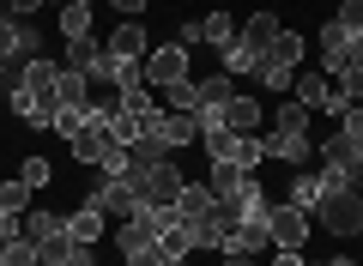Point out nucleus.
Masks as SVG:
<instances>
[{"label":"nucleus","instance_id":"31","mask_svg":"<svg viewBox=\"0 0 363 266\" xmlns=\"http://www.w3.org/2000/svg\"><path fill=\"white\" fill-rule=\"evenodd\" d=\"M97 170H104V176H128V170H133V152H128L121 140H109L104 157H97Z\"/></svg>","mask_w":363,"mask_h":266},{"label":"nucleus","instance_id":"28","mask_svg":"<svg viewBox=\"0 0 363 266\" xmlns=\"http://www.w3.org/2000/svg\"><path fill=\"white\" fill-rule=\"evenodd\" d=\"M121 266H188L182 254H169L164 242H152V248H133V254H121Z\"/></svg>","mask_w":363,"mask_h":266},{"label":"nucleus","instance_id":"42","mask_svg":"<svg viewBox=\"0 0 363 266\" xmlns=\"http://www.w3.org/2000/svg\"><path fill=\"white\" fill-rule=\"evenodd\" d=\"M0 266H6V254H0Z\"/></svg>","mask_w":363,"mask_h":266},{"label":"nucleus","instance_id":"33","mask_svg":"<svg viewBox=\"0 0 363 266\" xmlns=\"http://www.w3.org/2000/svg\"><path fill=\"white\" fill-rule=\"evenodd\" d=\"M18 182H30V188H49V182H55L49 157H25V170H18Z\"/></svg>","mask_w":363,"mask_h":266},{"label":"nucleus","instance_id":"22","mask_svg":"<svg viewBox=\"0 0 363 266\" xmlns=\"http://www.w3.org/2000/svg\"><path fill=\"white\" fill-rule=\"evenodd\" d=\"M61 230H67V218H61V212H49V206H30V212H25V236L37 242V248H43V242H55Z\"/></svg>","mask_w":363,"mask_h":266},{"label":"nucleus","instance_id":"9","mask_svg":"<svg viewBox=\"0 0 363 266\" xmlns=\"http://www.w3.org/2000/svg\"><path fill=\"white\" fill-rule=\"evenodd\" d=\"M315 67H321L327 79H339V73L351 67V31L339 25V18H327L321 37H315Z\"/></svg>","mask_w":363,"mask_h":266},{"label":"nucleus","instance_id":"3","mask_svg":"<svg viewBox=\"0 0 363 266\" xmlns=\"http://www.w3.org/2000/svg\"><path fill=\"white\" fill-rule=\"evenodd\" d=\"M128 182H133V194H140V206H176V194H182V157H164V164H140V170H128Z\"/></svg>","mask_w":363,"mask_h":266},{"label":"nucleus","instance_id":"13","mask_svg":"<svg viewBox=\"0 0 363 266\" xmlns=\"http://www.w3.org/2000/svg\"><path fill=\"white\" fill-rule=\"evenodd\" d=\"M91 260H97V254H91V242H73L67 230H61L55 242H43V248H37V266H91Z\"/></svg>","mask_w":363,"mask_h":266},{"label":"nucleus","instance_id":"18","mask_svg":"<svg viewBox=\"0 0 363 266\" xmlns=\"http://www.w3.org/2000/svg\"><path fill=\"white\" fill-rule=\"evenodd\" d=\"M279 31H285V25H279V13H248V18H242V31H236V37H242V43H248V49H255V55H267V49H272V37H279Z\"/></svg>","mask_w":363,"mask_h":266},{"label":"nucleus","instance_id":"29","mask_svg":"<svg viewBox=\"0 0 363 266\" xmlns=\"http://www.w3.org/2000/svg\"><path fill=\"white\" fill-rule=\"evenodd\" d=\"M272 133H309V109L297 97H279V127Z\"/></svg>","mask_w":363,"mask_h":266},{"label":"nucleus","instance_id":"24","mask_svg":"<svg viewBox=\"0 0 363 266\" xmlns=\"http://www.w3.org/2000/svg\"><path fill=\"white\" fill-rule=\"evenodd\" d=\"M30 206H37V188H30V182H0V212H18V218H25L30 212Z\"/></svg>","mask_w":363,"mask_h":266},{"label":"nucleus","instance_id":"25","mask_svg":"<svg viewBox=\"0 0 363 266\" xmlns=\"http://www.w3.org/2000/svg\"><path fill=\"white\" fill-rule=\"evenodd\" d=\"M55 25H61V37H67V43L91 37V6H79V0H67V6H61V18H55Z\"/></svg>","mask_w":363,"mask_h":266},{"label":"nucleus","instance_id":"30","mask_svg":"<svg viewBox=\"0 0 363 266\" xmlns=\"http://www.w3.org/2000/svg\"><path fill=\"white\" fill-rule=\"evenodd\" d=\"M260 85H267L272 91V97H291V91H297V73H291V67H267V61H260Z\"/></svg>","mask_w":363,"mask_h":266},{"label":"nucleus","instance_id":"21","mask_svg":"<svg viewBox=\"0 0 363 266\" xmlns=\"http://www.w3.org/2000/svg\"><path fill=\"white\" fill-rule=\"evenodd\" d=\"M260 121H267V109H260L255 97H230L224 103V127H230V133H255Z\"/></svg>","mask_w":363,"mask_h":266},{"label":"nucleus","instance_id":"32","mask_svg":"<svg viewBox=\"0 0 363 266\" xmlns=\"http://www.w3.org/2000/svg\"><path fill=\"white\" fill-rule=\"evenodd\" d=\"M0 254H6V266H37V242H30V236L0 242Z\"/></svg>","mask_w":363,"mask_h":266},{"label":"nucleus","instance_id":"19","mask_svg":"<svg viewBox=\"0 0 363 266\" xmlns=\"http://www.w3.org/2000/svg\"><path fill=\"white\" fill-rule=\"evenodd\" d=\"M218 73H230V79H255V73H260V55L248 49L242 37H236V43H224V49H218Z\"/></svg>","mask_w":363,"mask_h":266},{"label":"nucleus","instance_id":"7","mask_svg":"<svg viewBox=\"0 0 363 266\" xmlns=\"http://www.w3.org/2000/svg\"><path fill=\"white\" fill-rule=\"evenodd\" d=\"M309 236H315V218L303 212V206H291V200H279L272 206V248H309Z\"/></svg>","mask_w":363,"mask_h":266},{"label":"nucleus","instance_id":"8","mask_svg":"<svg viewBox=\"0 0 363 266\" xmlns=\"http://www.w3.org/2000/svg\"><path fill=\"white\" fill-rule=\"evenodd\" d=\"M333 188H339V176H333V170H321V164H303L297 176H291L285 200H291V206H303V212H315V206H321Z\"/></svg>","mask_w":363,"mask_h":266},{"label":"nucleus","instance_id":"15","mask_svg":"<svg viewBox=\"0 0 363 266\" xmlns=\"http://www.w3.org/2000/svg\"><path fill=\"white\" fill-rule=\"evenodd\" d=\"M18 37H25V18L0 13V79L18 85Z\"/></svg>","mask_w":363,"mask_h":266},{"label":"nucleus","instance_id":"43","mask_svg":"<svg viewBox=\"0 0 363 266\" xmlns=\"http://www.w3.org/2000/svg\"><path fill=\"white\" fill-rule=\"evenodd\" d=\"M91 266H104V260H91Z\"/></svg>","mask_w":363,"mask_h":266},{"label":"nucleus","instance_id":"12","mask_svg":"<svg viewBox=\"0 0 363 266\" xmlns=\"http://www.w3.org/2000/svg\"><path fill=\"white\" fill-rule=\"evenodd\" d=\"M104 55H116V61H145V25L140 18H121L104 37Z\"/></svg>","mask_w":363,"mask_h":266},{"label":"nucleus","instance_id":"36","mask_svg":"<svg viewBox=\"0 0 363 266\" xmlns=\"http://www.w3.org/2000/svg\"><path fill=\"white\" fill-rule=\"evenodd\" d=\"M13 236H25V218H18V212H0V242H13Z\"/></svg>","mask_w":363,"mask_h":266},{"label":"nucleus","instance_id":"41","mask_svg":"<svg viewBox=\"0 0 363 266\" xmlns=\"http://www.w3.org/2000/svg\"><path fill=\"white\" fill-rule=\"evenodd\" d=\"M79 6H97V0H79Z\"/></svg>","mask_w":363,"mask_h":266},{"label":"nucleus","instance_id":"11","mask_svg":"<svg viewBox=\"0 0 363 266\" xmlns=\"http://www.w3.org/2000/svg\"><path fill=\"white\" fill-rule=\"evenodd\" d=\"M169 212H176V218H194V224H218V200H212L206 182H182V194H176ZM218 230H224V224H218Z\"/></svg>","mask_w":363,"mask_h":266},{"label":"nucleus","instance_id":"6","mask_svg":"<svg viewBox=\"0 0 363 266\" xmlns=\"http://www.w3.org/2000/svg\"><path fill=\"white\" fill-rule=\"evenodd\" d=\"M91 206H97V212L109 218V224H121V218H133L140 212V194H133V182L128 176H104V170H97V182H91V194H85Z\"/></svg>","mask_w":363,"mask_h":266},{"label":"nucleus","instance_id":"27","mask_svg":"<svg viewBox=\"0 0 363 266\" xmlns=\"http://www.w3.org/2000/svg\"><path fill=\"white\" fill-rule=\"evenodd\" d=\"M200 43H212V49L236 43V25H230V13H206V18H200Z\"/></svg>","mask_w":363,"mask_h":266},{"label":"nucleus","instance_id":"5","mask_svg":"<svg viewBox=\"0 0 363 266\" xmlns=\"http://www.w3.org/2000/svg\"><path fill=\"white\" fill-rule=\"evenodd\" d=\"M291 97L303 103V109H327V115H345L351 103H345V91H339V79H327L321 67H297V91H291Z\"/></svg>","mask_w":363,"mask_h":266},{"label":"nucleus","instance_id":"38","mask_svg":"<svg viewBox=\"0 0 363 266\" xmlns=\"http://www.w3.org/2000/svg\"><path fill=\"white\" fill-rule=\"evenodd\" d=\"M109 6H116L121 18H140V13H145V0H109Z\"/></svg>","mask_w":363,"mask_h":266},{"label":"nucleus","instance_id":"17","mask_svg":"<svg viewBox=\"0 0 363 266\" xmlns=\"http://www.w3.org/2000/svg\"><path fill=\"white\" fill-rule=\"evenodd\" d=\"M18 85H25V91H37L43 103H55V85H61V61H55V55H43V61H30L25 73H18Z\"/></svg>","mask_w":363,"mask_h":266},{"label":"nucleus","instance_id":"23","mask_svg":"<svg viewBox=\"0 0 363 266\" xmlns=\"http://www.w3.org/2000/svg\"><path fill=\"white\" fill-rule=\"evenodd\" d=\"M194 91H200V103H194V109H224V103L236 97L230 73H206V79H194Z\"/></svg>","mask_w":363,"mask_h":266},{"label":"nucleus","instance_id":"2","mask_svg":"<svg viewBox=\"0 0 363 266\" xmlns=\"http://www.w3.org/2000/svg\"><path fill=\"white\" fill-rule=\"evenodd\" d=\"M194 79V49L188 43H157V49H145V85L164 97L169 85H188Z\"/></svg>","mask_w":363,"mask_h":266},{"label":"nucleus","instance_id":"14","mask_svg":"<svg viewBox=\"0 0 363 266\" xmlns=\"http://www.w3.org/2000/svg\"><path fill=\"white\" fill-rule=\"evenodd\" d=\"M55 103H61V109H79V115H91V109H97V91H91V79H85V73L61 67V85H55Z\"/></svg>","mask_w":363,"mask_h":266},{"label":"nucleus","instance_id":"35","mask_svg":"<svg viewBox=\"0 0 363 266\" xmlns=\"http://www.w3.org/2000/svg\"><path fill=\"white\" fill-rule=\"evenodd\" d=\"M339 91H345V103H363V67H345L339 73Z\"/></svg>","mask_w":363,"mask_h":266},{"label":"nucleus","instance_id":"10","mask_svg":"<svg viewBox=\"0 0 363 266\" xmlns=\"http://www.w3.org/2000/svg\"><path fill=\"white\" fill-rule=\"evenodd\" d=\"M260 152H267L272 164H291V170L315 164V140L309 133H260Z\"/></svg>","mask_w":363,"mask_h":266},{"label":"nucleus","instance_id":"26","mask_svg":"<svg viewBox=\"0 0 363 266\" xmlns=\"http://www.w3.org/2000/svg\"><path fill=\"white\" fill-rule=\"evenodd\" d=\"M104 55V43L97 37H79V43H67V55H61V67H73V73H91V61Z\"/></svg>","mask_w":363,"mask_h":266},{"label":"nucleus","instance_id":"4","mask_svg":"<svg viewBox=\"0 0 363 266\" xmlns=\"http://www.w3.org/2000/svg\"><path fill=\"white\" fill-rule=\"evenodd\" d=\"M164 230H169V206H140L133 218L109 224V236H116L121 254H133V248H152V242H164Z\"/></svg>","mask_w":363,"mask_h":266},{"label":"nucleus","instance_id":"39","mask_svg":"<svg viewBox=\"0 0 363 266\" xmlns=\"http://www.w3.org/2000/svg\"><path fill=\"white\" fill-rule=\"evenodd\" d=\"M272 266H303V254L297 248H272Z\"/></svg>","mask_w":363,"mask_h":266},{"label":"nucleus","instance_id":"1","mask_svg":"<svg viewBox=\"0 0 363 266\" xmlns=\"http://www.w3.org/2000/svg\"><path fill=\"white\" fill-rule=\"evenodd\" d=\"M309 218H315V230H327V236H363V194L339 182Z\"/></svg>","mask_w":363,"mask_h":266},{"label":"nucleus","instance_id":"40","mask_svg":"<svg viewBox=\"0 0 363 266\" xmlns=\"http://www.w3.org/2000/svg\"><path fill=\"white\" fill-rule=\"evenodd\" d=\"M303 266H357L351 254H333V260H303Z\"/></svg>","mask_w":363,"mask_h":266},{"label":"nucleus","instance_id":"16","mask_svg":"<svg viewBox=\"0 0 363 266\" xmlns=\"http://www.w3.org/2000/svg\"><path fill=\"white\" fill-rule=\"evenodd\" d=\"M67 236H73V242H91V248H97V242H104L109 236V218L104 212H97V206H79V212H67Z\"/></svg>","mask_w":363,"mask_h":266},{"label":"nucleus","instance_id":"34","mask_svg":"<svg viewBox=\"0 0 363 266\" xmlns=\"http://www.w3.org/2000/svg\"><path fill=\"white\" fill-rule=\"evenodd\" d=\"M79 127H85V115H79V109H55V121H49V133H61V140H73Z\"/></svg>","mask_w":363,"mask_h":266},{"label":"nucleus","instance_id":"20","mask_svg":"<svg viewBox=\"0 0 363 266\" xmlns=\"http://www.w3.org/2000/svg\"><path fill=\"white\" fill-rule=\"evenodd\" d=\"M303 55H309V43H303L297 31H279V37H272V49L260 55V61H267V67H291V73H297Z\"/></svg>","mask_w":363,"mask_h":266},{"label":"nucleus","instance_id":"37","mask_svg":"<svg viewBox=\"0 0 363 266\" xmlns=\"http://www.w3.org/2000/svg\"><path fill=\"white\" fill-rule=\"evenodd\" d=\"M43 6H49V0H6V13H13V18H30V13H43Z\"/></svg>","mask_w":363,"mask_h":266}]
</instances>
